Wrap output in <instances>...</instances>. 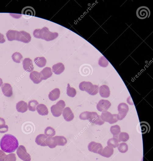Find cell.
<instances>
[{"mask_svg": "<svg viewBox=\"0 0 153 161\" xmlns=\"http://www.w3.org/2000/svg\"><path fill=\"white\" fill-rule=\"evenodd\" d=\"M19 145L16 138L10 134L5 135L0 141V146L2 150L7 153L14 152L18 148Z\"/></svg>", "mask_w": 153, "mask_h": 161, "instance_id": "cell-1", "label": "cell"}, {"mask_svg": "<svg viewBox=\"0 0 153 161\" xmlns=\"http://www.w3.org/2000/svg\"><path fill=\"white\" fill-rule=\"evenodd\" d=\"M34 37L37 38H41L46 41H52L58 37L59 34L57 33L50 32L47 27L41 29H36L34 32Z\"/></svg>", "mask_w": 153, "mask_h": 161, "instance_id": "cell-2", "label": "cell"}, {"mask_svg": "<svg viewBox=\"0 0 153 161\" xmlns=\"http://www.w3.org/2000/svg\"><path fill=\"white\" fill-rule=\"evenodd\" d=\"M66 106L64 101L61 100L56 105H53L51 107V112L54 116L59 117L62 114Z\"/></svg>", "mask_w": 153, "mask_h": 161, "instance_id": "cell-3", "label": "cell"}, {"mask_svg": "<svg viewBox=\"0 0 153 161\" xmlns=\"http://www.w3.org/2000/svg\"><path fill=\"white\" fill-rule=\"evenodd\" d=\"M101 119L104 122L109 123L110 124H114L118 122L117 114L112 115L106 111L103 112L100 116Z\"/></svg>", "mask_w": 153, "mask_h": 161, "instance_id": "cell-4", "label": "cell"}, {"mask_svg": "<svg viewBox=\"0 0 153 161\" xmlns=\"http://www.w3.org/2000/svg\"><path fill=\"white\" fill-rule=\"evenodd\" d=\"M18 157L23 161H30L31 156L28 153L25 147L23 145H20L17 148L16 152Z\"/></svg>", "mask_w": 153, "mask_h": 161, "instance_id": "cell-5", "label": "cell"}, {"mask_svg": "<svg viewBox=\"0 0 153 161\" xmlns=\"http://www.w3.org/2000/svg\"><path fill=\"white\" fill-rule=\"evenodd\" d=\"M151 12L149 8L146 6H141L139 7L137 10L136 15L137 17L141 20L149 18Z\"/></svg>", "mask_w": 153, "mask_h": 161, "instance_id": "cell-6", "label": "cell"}, {"mask_svg": "<svg viewBox=\"0 0 153 161\" xmlns=\"http://www.w3.org/2000/svg\"><path fill=\"white\" fill-rule=\"evenodd\" d=\"M118 109L119 113L118 114H117V119L119 120H123L126 116L128 112L129 107L126 104L121 103L118 106Z\"/></svg>", "mask_w": 153, "mask_h": 161, "instance_id": "cell-7", "label": "cell"}, {"mask_svg": "<svg viewBox=\"0 0 153 161\" xmlns=\"http://www.w3.org/2000/svg\"><path fill=\"white\" fill-rule=\"evenodd\" d=\"M31 37L28 33L24 31L18 32L16 41L28 43L31 41Z\"/></svg>", "mask_w": 153, "mask_h": 161, "instance_id": "cell-8", "label": "cell"}, {"mask_svg": "<svg viewBox=\"0 0 153 161\" xmlns=\"http://www.w3.org/2000/svg\"><path fill=\"white\" fill-rule=\"evenodd\" d=\"M88 120L90 122L94 123L96 125H102L105 122L102 120L101 117L96 112H90Z\"/></svg>", "mask_w": 153, "mask_h": 161, "instance_id": "cell-9", "label": "cell"}, {"mask_svg": "<svg viewBox=\"0 0 153 161\" xmlns=\"http://www.w3.org/2000/svg\"><path fill=\"white\" fill-rule=\"evenodd\" d=\"M88 148L90 152L99 155L103 149V146L101 144L94 142H91L90 143Z\"/></svg>", "mask_w": 153, "mask_h": 161, "instance_id": "cell-10", "label": "cell"}, {"mask_svg": "<svg viewBox=\"0 0 153 161\" xmlns=\"http://www.w3.org/2000/svg\"><path fill=\"white\" fill-rule=\"evenodd\" d=\"M111 104L109 101L101 99L99 101L97 106V109L101 112L106 111L111 106Z\"/></svg>", "mask_w": 153, "mask_h": 161, "instance_id": "cell-11", "label": "cell"}, {"mask_svg": "<svg viewBox=\"0 0 153 161\" xmlns=\"http://www.w3.org/2000/svg\"><path fill=\"white\" fill-rule=\"evenodd\" d=\"M23 64L24 70L27 72H31L34 70V66L32 60L29 58L25 59Z\"/></svg>", "mask_w": 153, "mask_h": 161, "instance_id": "cell-12", "label": "cell"}, {"mask_svg": "<svg viewBox=\"0 0 153 161\" xmlns=\"http://www.w3.org/2000/svg\"><path fill=\"white\" fill-rule=\"evenodd\" d=\"M2 89L5 96L10 97L13 95V89L11 84L8 83L3 84L2 86Z\"/></svg>", "mask_w": 153, "mask_h": 161, "instance_id": "cell-13", "label": "cell"}, {"mask_svg": "<svg viewBox=\"0 0 153 161\" xmlns=\"http://www.w3.org/2000/svg\"><path fill=\"white\" fill-rule=\"evenodd\" d=\"M63 116L67 122H69L74 118V113L69 107H67L63 110Z\"/></svg>", "mask_w": 153, "mask_h": 161, "instance_id": "cell-14", "label": "cell"}, {"mask_svg": "<svg viewBox=\"0 0 153 161\" xmlns=\"http://www.w3.org/2000/svg\"><path fill=\"white\" fill-rule=\"evenodd\" d=\"M22 14L26 17L35 16L36 12L34 9L31 6H27L24 8L22 10Z\"/></svg>", "mask_w": 153, "mask_h": 161, "instance_id": "cell-15", "label": "cell"}, {"mask_svg": "<svg viewBox=\"0 0 153 161\" xmlns=\"http://www.w3.org/2000/svg\"><path fill=\"white\" fill-rule=\"evenodd\" d=\"M30 79L36 84H38L41 82L43 80L40 73L37 71H33L30 75Z\"/></svg>", "mask_w": 153, "mask_h": 161, "instance_id": "cell-16", "label": "cell"}, {"mask_svg": "<svg viewBox=\"0 0 153 161\" xmlns=\"http://www.w3.org/2000/svg\"><path fill=\"white\" fill-rule=\"evenodd\" d=\"M99 93L101 97L108 98L110 95V90L109 87L106 85L101 86L99 88Z\"/></svg>", "mask_w": 153, "mask_h": 161, "instance_id": "cell-17", "label": "cell"}, {"mask_svg": "<svg viewBox=\"0 0 153 161\" xmlns=\"http://www.w3.org/2000/svg\"><path fill=\"white\" fill-rule=\"evenodd\" d=\"M48 137L44 134H39L36 138L35 142L38 145L44 147L47 146L46 141Z\"/></svg>", "mask_w": 153, "mask_h": 161, "instance_id": "cell-18", "label": "cell"}, {"mask_svg": "<svg viewBox=\"0 0 153 161\" xmlns=\"http://www.w3.org/2000/svg\"><path fill=\"white\" fill-rule=\"evenodd\" d=\"M65 67L62 63H59L52 66V71L56 75H59L64 71Z\"/></svg>", "mask_w": 153, "mask_h": 161, "instance_id": "cell-19", "label": "cell"}, {"mask_svg": "<svg viewBox=\"0 0 153 161\" xmlns=\"http://www.w3.org/2000/svg\"><path fill=\"white\" fill-rule=\"evenodd\" d=\"M42 80H46L52 77L53 73L52 69L49 67L44 68L40 73Z\"/></svg>", "mask_w": 153, "mask_h": 161, "instance_id": "cell-20", "label": "cell"}, {"mask_svg": "<svg viewBox=\"0 0 153 161\" xmlns=\"http://www.w3.org/2000/svg\"><path fill=\"white\" fill-rule=\"evenodd\" d=\"M16 109L18 112L22 113H25L28 110L27 103L23 101H21L17 104Z\"/></svg>", "mask_w": 153, "mask_h": 161, "instance_id": "cell-21", "label": "cell"}, {"mask_svg": "<svg viewBox=\"0 0 153 161\" xmlns=\"http://www.w3.org/2000/svg\"><path fill=\"white\" fill-rule=\"evenodd\" d=\"M114 152V150L113 148L107 146L102 150L100 155L102 156L108 158L113 155Z\"/></svg>", "mask_w": 153, "mask_h": 161, "instance_id": "cell-22", "label": "cell"}, {"mask_svg": "<svg viewBox=\"0 0 153 161\" xmlns=\"http://www.w3.org/2000/svg\"><path fill=\"white\" fill-rule=\"evenodd\" d=\"M60 94V91L59 89L55 88L50 92L48 95V98L51 101H54L59 98Z\"/></svg>", "mask_w": 153, "mask_h": 161, "instance_id": "cell-23", "label": "cell"}, {"mask_svg": "<svg viewBox=\"0 0 153 161\" xmlns=\"http://www.w3.org/2000/svg\"><path fill=\"white\" fill-rule=\"evenodd\" d=\"M36 110L39 115L42 116L48 115V109L47 106L43 104H39L36 108Z\"/></svg>", "mask_w": 153, "mask_h": 161, "instance_id": "cell-24", "label": "cell"}, {"mask_svg": "<svg viewBox=\"0 0 153 161\" xmlns=\"http://www.w3.org/2000/svg\"><path fill=\"white\" fill-rule=\"evenodd\" d=\"M93 85L90 82L84 81L80 83L79 88L82 91H85L88 93Z\"/></svg>", "mask_w": 153, "mask_h": 161, "instance_id": "cell-25", "label": "cell"}, {"mask_svg": "<svg viewBox=\"0 0 153 161\" xmlns=\"http://www.w3.org/2000/svg\"><path fill=\"white\" fill-rule=\"evenodd\" d=\"M34 62L37 66L42 68L46 65L47 60L44 57H37L35 59Z\"/></svg>", "mask_w": 153, "mask_h": 161, "instance_id": "cell-26", "label": "cell"}, {"mask_svg": "<svg viewBox=\"0 0 153 161\" xmlns=\"http://www.w3.org/2000/svg\"><path fill=\"white\" fill-rule=\"evenodd\" d=\"M18 32L15 30H9L6 34L7 38L9 41H12L13 40H16Z\"/></svg>", "mask_w": 153, "mask_h": 161, "instance_id": "cell-27", "label": "cell"}, {"mask_svg": "<svg viewBox=\"0 0 153 161\" xmlns=\"http://www.w3.org/2000/svg\"><path fill=\"white\" fill-rule=\"evenodd\" d=\"M56 141L57 145L64 146L67 142L66 138L63 136H56L54 137Z\"/></svg>", "mask_w": 153, "mask_h": 161, "instance_id": "cell-28", "label": "cell"}, {"mask_svg": "<svg viewBox=\"0 0 153 161\" xmlns=\"http://www.w3.org/2000/svg\"><path fill=\"white\" fill-rule=\"evenodd\" d=\"M140 128L142 134H144L149 132L150 127L147 123L142 122L140 123Z\"/></svg>", "mask_w": 153, "mask_h": 161, "instance_id": "cell-29", "label": "cell"}, {"mask_svg": "<svg viewBox=\"0 0 153 161\" xmlns=\"http://www.w3.org/2000/svg\"><path fill=\"white\" fill-rule=\"evenodd\" d=\"M119 135V136L114 137L118 139L119 142L121 141L123 142H126L129 139V135L126 133H121Z\"/></svg>", "mask_w": 153, "mask_h": 161, "instance_id": "cell-30", "label": "cell"}, {"mask_svg": "<svg viewBox=\"0 0 153 161\" xmlns=\"http://www.w3.org/2000/svg\"><path fill=\"white\" fill-rule=\"evenodd\" d=\"M46 144L47 146L51 148H55L57 146L54 137H48L46 140Z\"/></svg>", "mask_w": 153, "mask_h": 161, "instance_id": "cell-31", "label": "cell"}, {"mask_svg": "<svg viewBox=\"0 0 153 161\" xmlns=\"http://www.w3.org/2000/svg\"><path fill=\"white\" fill-rule=\"evenodd\" d=\"M119 142L118 139L115 137H113L109 139L107 144L109 147L112 148H116L118 146Z\"/></svg>", "mask_w": 153, "mask_h": 161, "instance_id": "cell-32", "label": "cell"}, {"mask_svg": "<svg viewBox=\"0 0 153 161\" xmlns=\"http://www.w3.org/2000/svg\"><path fill=\"white\" fill-rule=\"evenodd\" d=\"M38 105H39V103L37 101L35 100H30L28 103V106L29 110L33 112H35Z\"/></svg>", "mask_w": 153, "mask_h": 161, "instance_id": "cell-33", "label": "cell"}, {"mask_svg": "<svg viewBox=\"0 0 153 161\" xmlns=\"http://www.w3.org/2000/svg\"><path fill=\"white\" fill-rule=\"evenodd\" d=\"M110 131L114 137H116L120 133V128L118 125L112 126L110 127Z\"/></svg>", "mask_w": 153, "mask_h": 161, "instance_id": "cell-34", "label": "cell"}, {"mask_svg": "<svg viewBox=\"0 0 153 161\" xmlns=\"http://www.w3.org/2000/svg\"><path fill=\"white\" fill-rule=\"evenodd\" d=\"M44 134L48 137H52L55 135L56 132L53 128L48 127L45 129Z\"/></svg>", "mask_w": 153, "mask_h": 161, "instance_id": "cell-35", "label": "cell"}, {"mask_svg": "<svg viewBox=\"0 0 153 161\" xmlns=\"http://www.w3.org/2000/svg\"><path fill=\"white\" fill-rule=\"evenodd\" d=\"M12 58L14 62L19 63L21 62L23 56L21 53L16 52L12 55Z\"/></svg>", "mask_w": 153, "mask_h": 161, "instance_id": "cell-36", "label": "cell"}, {"mask_svg": "<svg viewBox=\"0 0 153 161\" xmlns=\"http://www.w3.org/2000/svg\"><path fill=\"white\" fill-rule=\"evenodd\" d=\"M67 94L69 97L73 98L75 97L76 94V89L71 87L69 84H68L67 88Z\"/></svg>", "mask_w": 153, "mask_h": 161, "instance_id": "cell-37", "label": "cell"}, {"mask_svg": "<svg viewBox=\"0 0 153 161\" xmlns=\"http://www.w3.org/2000/svg\"><path fill=\"white\" fill-rule=\"evenodd\" d=\"M118 149L120 152L125 153L127 152L128 147L126 143H122L119 145Z\"/></svg>", "mask_w": 153, "mask_h": 161, "instance_id": "cell-38", "label": "cell"}, {"mask_svg": "<svg viewBox=\"0 0 153 161\" xmlns=\"http://www.w3.org/2000/svg\"><path fill=\"white\" fill-rule=\"evenodd\" d=\"M99 87L97 85H94L91 88L87 93L91 95H95L98 92Z\"/></svg>", "mask_w": 153, "mask_h": 161, "instance_id": "cell-39", "label": "cell"}, {"mask_svg": "<svg viewBox=\"0 0 153 161\" xmlns=\"http://www.w3.org/2000/svg\"><path fill=\"white\" fill-rule=\"evenodd\" d=\"M90 113V112L87 111L81 113L80 115V119L84 120H88Z\"/></svg>", "mask_w": 153, "mask_h": 161, "instance_id": "cell-40", "label": "cell"}, {"mask_svg": "<svg viewBox=\"0 0 153 161\" xmlns=\"http://www.w3.org/2000/svg\"><path fill=\"white\" fill-rule=\"evenodd\" d=\"M6 161H16V158L15 154L12 153L8 155Z\"/></svg>", "mask_w": 153, "mask_h": 161, "instance_id": "cell-41", "label": "cell"}, {"mask_svg": "<svg viewBox=\"0 0 153 161\" xmlns=\"http://www.w3.org/2000/svg\"><path fill=\"white\" fill-rule=\"evenodd\" d=\"M7 156L3 150H0V161H6Z\"/></svg>", "mask_w": 153, "mask_h": 161, "instance_id": "cell-42", "label": "cell"}, {"mask_svg": "<svg viewBox=\"0 0 153 161\" xmlns=\"http://www.w3.org/2000/svg\"><path fill=\"white\" fill-rule=\"evenodd\" d=\"M8 126L7 125L0 127V133H5L8 131Z\"/></svg>", "mask_w": 153, "mask_h": 161, "instance_id": "cell-43", "label": "cell"}, {"mask_svg": "<svg viewBox=\"0 0 153 161\" xmlns=\"http://www.w3.org/2000/svg\"><path fill=\"white\" fill-rule=\"evenodd\" d=\"M5 42V40L4 38L3 34L0 33V44H2Z\"/></svg>", "mask_w": 153, "mask_h": 161, "instance_id": "cell-44", "label": "cell"}, {"mask_svg": "<svg viewBox=\"0 0 153 161\" xmlns=\"http://www.w3.org/2000/svg\"><path fill=\"white\" fill-rule=\"evenodd\" d=\"M5 125V120L3 118L0 117V127Z\"/></svg>", "mask_w": 153, "mask_h": 161, "instance_id": "cell-45", "label": "cell"}, {"mask_svg": "<svg viewBox=\"0 0 153 161\" xmlns=\"http://www.w3.org/2000/svg\"><path fill=\"white\" fill-rule=\"evenodd\" d=\"M127 101L128 103L130 105H134V103L133 102L130 96L127 98Z\"/></svg>", "mask_w": 153, "mask_h": 161, "instance_id": "cell-46", "label": "cell"}, {"mask_svg": "<svg viewBox=\"0 0 153 161\" xmlns=\"http://www.w3.org/2000/svg\"><path fill=\"white\" fill-rule=\"evenodd\" d=\"M3 84V82L2 79L1 78H0V87H1Z\"/></svg>", "mask_w": 153, "mask_h": 161, "instance_id": "cell-47", "label": "cell"}]
</instances>
